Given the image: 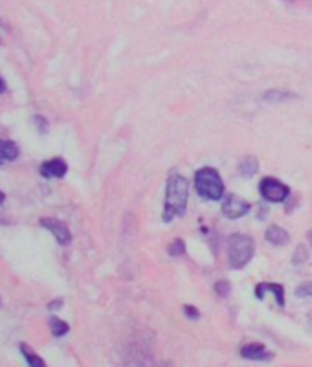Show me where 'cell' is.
Here are the masks:
<instances>
[{"instance_id":"cell-1","label":"cell","mask_w":312,"mask_h":367,"mask_svg":"<svg viewBox=\"0 0 312 367\" xmlns=\"http://www.w3.org/2000/svg\"><path fill=\"white\" fill-rule=\"evenodd\" d=\"M189 197V182L184 179L182 174L171 173L165 186V200H164V213L162 220L171 222L176 217H182L188 207Z\"/></svg>"},{"instance_id":"cell-2","label":"cell","mask_w":312,"mask_h":367,"mask_svg":"<svg viewBox=\"0 0 312 367\" xmlns=\"http://www.w3.org/2000/svg\"><path fill=\"white\" fill-rule=\"evenodd\" d=\"M195 189L206 200H220L224 195V182L215 167H202L195 174Z\"/></svg>"},{"instance_id":"cell-3","label":"cell","mask_w":312,"mask_h":367,"mask_svg":"<svg viewBox=\"0 0 312 367\" xmlns=\"http://www.w3.org/2000/svg\"><path fill=\"white\" fill-rule=\"evenodd\" d=\"M256 252L253 239L243 234H234L228 239V261L232 268H244Z\"/></svg>"},{"instance_id":"cell-4","label":"cell","mask_w":312,"mask_h":367,"mask_svg":"<svg viewBox=\"0 0 312 367\" xmlns=\"http://www.w3.org/2000/svg\"><path fill=\"white\" fill-rule=\"evenodd\" d=\"M259 193L266 202H284L290 195V188L277 179H263L259 184Z\"/></svg>"},{"instance_id":"cell-5","label":"cell","mask_w":312,"mask_h":367,"mask_svg":"<svg viewBox=\"0 0 312 367\" xmlns=\"http://www.w3.org/2000/svg\"><path fill=\"white\" fill-rule=\"evenodd\" d=\"M250 210H252V204L244 200V198L235 197V195H228L226 200L222 202V215L228 217V219L232 220L248 215Z\"/></svg>"},{"instance_id":"cell-6","label":"cell","mask_w":312,"mask_h":367,"mask_svg":"<svg viewBox=\"0 0 312 367\" xmlns=\"http://www.w3.org/2000/svg\"><path fill=\"white\" fill-rule=\"evenodd\" d=\"M41 226L42 228L48 229V231H50V234L57 239V243H59L61 246H66V244H70V241H72V234H70V229L66 228V224L61 222V220L52 219V217H42Z\"/></svg>"},{"instance_id":"cell-7","label":"cell","mask_w":312,"mask_h":367,"mask_svg":"<svg viewBox=\"0 0 312 367\" xmlns=\"http://www.w3.org/2000/svg\"><path fill=\"white\" fill-rule=\"evenodd\" d=\"M39 173L44 176V179H63L64 174L68 173V164L64 162V158L61 156H55V158H50L48 162L41 165Z\"/></svg>"},{"instance_id":"cell-8","label":"cell","mask_w":312,"mask_h":367,"mask_svg":"<svg viewBox=\"0 0 312 367\" xmlns=\"http://www.w3.org/2000/svg\"><path fill=\"white\" fill-rule=\"evenodd\" d=\"M241 356L246 358V360H252V362H266V360H272L274 354L261 344H250L244 345L241 349Z\"/></svg>"},{"instance_id":"cell-9","label":"cell","mask_w":312,"mask_h":367,"mask_svg":"<svg viewBox=\"0 0 312 367\" xmlns=\"http://www.w3.org/2000/svg\"><path fill=\"white\" fill-rule=\"evenodd\" d=\"M20 151H18V145L11 140H0V164L4 162H13L17 160Z\"/></svg>"},{"instance_id":"cell-10","label":"cell","mask_w":312,"mask_h":367,"mask_svg":"<svg viewBox=\"0 0 312 367\" xmlns=\"http://www.w3.org/2000/svg\"><path fill=\"white\" fill-rule=\"evenodd\" d=\"M265 237L266 241L270 244H274V246H284V244L290 241L289 234H287L283 228H280V226H270V228L266 229Z\"/></svg>"},{"instance_id":"cell-11","label":"cell","mask_w":312,"mask_h":367,"mask_svg":"<svg viewBox=\"0 0 312 367\" xmlns=\"http://www.w3.org/2000/svg\"><path fill=\"white\" fill-rule=\"evenodd\" d=\"M18 349H20V353H23V356H24V360L28 362V366H32V367H44L46 366L44 360H42V358L39 356V354H37L28 344H20L18 345Z\"/></svg>"},{"instance_id":"cell-12","label":"cell","mask_w":312,"mask_h":367,"mask_svg":"<svg viewBox=\"0 0 312 367\" xmlns=\"http://www.w3.org/2000/svg\"><path fill=\"white\" fill-rule=\"evenodd\" d=\"M257 169H259V164H257V158L256 156H246L243 162H241V165H239V171H241V174L243 176H253V174L257 173Z\"/></svg>"},{"instance_id":"cell-13","label":"cell","mask_w":312,"mask_h":367,"mask_svg":"<svg viewBox=\"0 0 312 367\" xmlns=\"http://www.w3.org/2000/svg\"><path fill=\"white\" fill-rule=\"evenodd\" d=\"M50 329H52V335L55 336V338H61V336H64L66 332L70 330V325L66 323V321L59 320V318L52 316L50 318Z\"/></svg>"},{"instance_id":"cell-14","label":"cell","mask_w":312,"mask_h":367,"mask_svg":"<svg viewBox=\"0 0 312 367\" xmlns=\"http://www.w3.org/2000/svg\"><path fill=\"white\" fill-rule=\"evenodd\" d=\"M265 97L266 101H272V103H277V101H289L296 97V94L292 92H287V90H268L265 92Z\"/></svg>"},{"instance_id":"cell-15","label":"cell","mask_w":312,"mask_h":367,"mask_svg":"<svg viewBox=\"0 0 312 367\" xmlns=\"http://www.w3.org/2000/svg\"><path fill=\"white\" fill-rule=\"evenodd\" d=\"M263 284H265V289H268L272 294H274L277 305H280V307H284V289L283 287L277 283H263Z\"/></svg>"},{"instance_id":"cell-16","label":"cell","mask_w":312,"mask_h":367,"mask_svg":"<svg viewBox=\"0 0 312 367\" xmlns=\"http://www.w3.org/2000/svg\"><path fill=\"white\" fill-rule=\"evenodd\" d=\"M184 252H186V243H184L182 239H174L173 243L167 246V253L173 257H179V255H184Z\"/></svg>"},{"instance_id":"cell-17","label":"cell","mask_w":312,"mask_h":367,"mask_svg":"<svg viewBox=\"0 0 312 367\" xmlns=\"http://www.w3.org/2000/svg\"><path fill=\"white\" fill-rule=\"evenodd\" d=\"M307 248L303 246V244H299L298 248H296V252H294V257H292V261L294 265H303V263L307 261Z\"/></svg>"},{"instance_id":"cell-18","label":"cell","mask_w":312,"mask_h":367,"mask_svg":"<svg viewBox=\"0 0 312 367\" xmlns=\"http://www.w3.org/2000/svg\"><path fill=\"white\" fill-rule=\"evenodd\" d=\"M296 296L298 298H312V281H305L296 289Z\"/></svg>"},{"instance_id":"cell-19","label":"cell","mask_w":312,"mask_h":367,"mask_svg":"<svg viewBox=\"0 0 312 367\" xmlns=\"http://www.w3.org/2000/svg\"><path fill=\"white\" fill-rule=\"evenodd\" d=\"M215 292L219 298H228L229 292H232V284H229L228 281H219V283L215 284Z\"/></svg>"},{"instance_id":"cell-20","label":"cell","mask_w":312,"mask_h":367,"mask_svg":"<svg viewBox=\"0 0 312 367\" xmlns=\"http://www.w3.org/2000/svg\"><path fill=\"white\" fill-rule=\"evenodd\" d=\"M184 312H186V316H188L189 320H198V318H200V312L195 307H191V305H184Z\"/></svg>"},{"instance_id":"cell-21","label":"cell","mask_w":312,"mask_h":367,"mask_svg":"<svg viewBox=\"0 0 312 367\" xmlns=\"http://www.w3.org/2000/svg\"><path fill=\"white\" fill-rule=\"evenodd\" d=\"M61 307H63V299H55V301L48 303V308H50V311H59Z\"/></svg>"},{"instance_id":"cell-22","label":"cell","mask_w":312,"mask_h":367,"mask_svg":"<svg viewBox=\"0 0 312 367\" xmlns=\"http://www.w3.org/2000/svg\"><path fill=\"white\" fill-rule=\"evenodd\" d=\"M6 88H8V87H6V81L2 78H0V94H4Z\"/></svg>"},{"instance_id":"cell-23","label":"cell","mask_w":312,"mask_h":367,"mask_svg":"<svg viewBox=\"0 0 312 367\" xmlns=\"http://www.w3.org/2000/svg\"><path fill=\"white\" fill-rule=\"evenodd\" d=\"M4 200H6V195L2 191H0V204H2V202H4Z\"/></svg>"},{"instance_id":"cell-24","label":"cell","mask_w":312,"mask_h":367,"mask_svg":"<svg viewBox=\"0 0 312 367\" xmlns=\"http://www.w3.org/2000/svg\"><path fill=\"white\" fill-rule=\"evenodd\" d=\"M308 241H311V246H312V231H308Z\"/></svg>"},{"instance_id":"cell-25","label":"cell","mask_w":312,"mask_h":367,"mask_svg":"<svg viewBox=\"0 0 312 367\" xmlns=\"http://www.w3.org/2000/svg\"><path fill=\"white\" fill-rule=\"evenodd\" d=\"M0 307H2V299H0Z\"/></svg>"},{"instance_id":"cell-26","label":"cell","mask_w":312,"mask_h":367,"mask_svg":"<svg viewBox=\"0 0 312 367\" xmlns=\"http://www.w3.org/2000/svg\"><path fill=\"white\" fill-rule=\"evenodd\" d=\"M0 165H2V164H0Z\"/></svg>"}]
</instances>
